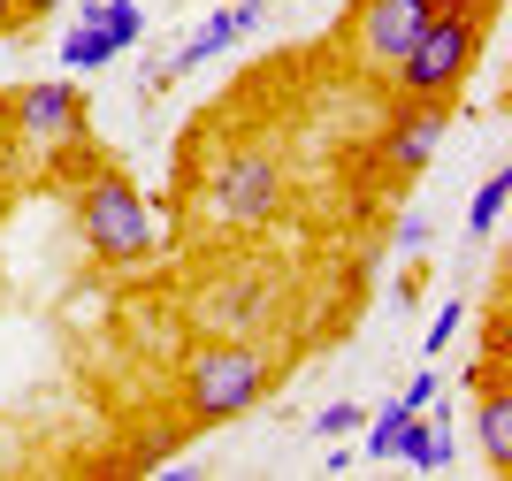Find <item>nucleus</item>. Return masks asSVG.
<instances>
[{
    "mask_svg": "<svg viewBox=\"0 0 512 481\" xmlns=\"http://www.w3.org/2000/svg\"><path fill=\"white\" fill-rule=\"evenodd\" d=\"M268 375H276V359L260 352L253 336H207V344H199V352L184 359L176 405H184V420L214 428V420L253 413V405H260V390H268Z\"/></svg>",
    "mask_w": 512,
    "mask_h": 481,
    "instance_id": "obj_1",
    "label": "nucleus"
},
{
    "mask_svg": "<svg viewBox=\"0 0 512 481\" xmlns=\"http://www.w3.org/2000/svg\"><path fill=\"white\" fill-rule=\"evenodd\" d=\"M497 8H428L421 39L406 46V62L390 69L398 77V100H451L459 84L482 62V39H490Z\"/></svg>",
    "mask_w": 512,
    "mask_h": 481,
    "instance_id": "obj_2",
    "label": "nucleus"
},
{
    "mask_svg": "<svg viewBox=\"0 0 512 481\" xmlns=\"http://www.w3.org/2000/svg\"><path fill=\"white\" fill-rule=\"evenodd\" d=\"M77 230H85V252L107 268H138V260L161 252V222H153L146 191L123 168H92L77 184Z\"/></svg>",
    "mask_w": 512,
    "mask_h": 481,
    "instance_id": "obj_3",
    "label": "nucleus"
},
{
    "mask_svg": "<svg viewBox=\"0 0 512 481\" xmlns=\"http://www.w3.org/2000/svg\"><path fill=\"white\" fill-rule=\"evenodd\" d=\"M207 207L237 230H268L283 207H291V176H283V153L276 146H237L230 161L214 168V191Z\"/></svg>",
    "mask_w": 512,
    "mask_h": 481,
    "instance_id": "obj_4",
    "label": "nucleus"
},
{
    "mask_svg": "<svg viewBox=\"0 0 512 481\" xmlns=\"http://www.w3.org/2000/svg\"><path fill=\"white\" fill-rule=\"evenodd\" d=\"M421 23H428V0H360L344 16V46H352V62L367 77H390L406 62V46L421 39Z\"/></svg>",
    "mask_w": 512,
    "mask_h": 481,
    "instance_id": "obj_5",
    "label": "nucleus"
},
{
    "mask_svg": "<svg viewBox=\"0 0 512 481\" xmlns=\"http://www.w3.org/2000/svg\"><path fill=\"white\" fill-rule=\"evenodd\" d=\"M451 130V100H398L390 107L383 138H375V161H383V176H421L428 161H436V146H444Z\"/></svg>",
    "mask_w": 512,
    "mask_h": 481,
    "instance_id": "obj_6",
    "label": "nucleus"
},
{
    "mask_svg": "<svg viewBox=\"0 0 512 481\" xmlns=\"http://www.w3.org/2000/svg\"><path fill=\"white\" fill-rule=\"evenodd\" d=\"M8 115H16V130L23 138H46V146H69V138H85V92L77 84H23L16 100H8Z\"/></svg>",
    "mask_w": 512,
    "mask_h": 481,
    "instance_id": "obj_7",
    "label": "nucleus"
},
{
    "mask_svg": "<svg viewBox=\"0 0 512 481\" xmlns=\"http://www.w3.org/2000/svg\"><path fill=\"white\" fill-rule=\"evenodd\" d=\"M260 16H268V0H237V8H222V16H207V23H199V31H192V39H184V46H176V54H169V62H161V69H153L146 84H138V92H169V84L184 77V69H199V62H214L222 46H237V39H245V31H253Z\"/></svg>",
    "mask_w": 512,
    "mask_h": 481,
    "instance_id": "obj_8",
    "label": "nucleus"
},
{
    "mask_svg": "<svg viewBox=\"0 0 512 481\" xmlns=\"http://www.w3.org/2000/svg\"><path fill=\"white\" fill-rule=\"evenodd\" d=\"M474 436H482V459L497 474H512V382H505V359H482L474 367Z\"/></svg>",
    "mask_w": 512,
    "mask_h": 481,
    "instance_id": "obj_9",
    "label": "nucleus"
},
{
    "mask_svg": "<svg viewBox=\"0 0 512 481\" xmlns=\"http://www.w3.org/2000/svg\"><path fill=\"white\" fill-rule=\"evenodd\" d=\"M260 314H268V283H260V275H237V283L199 291V321H207V329H222V336L260 329Z\"/></svg>",
    "mask_w": 512,
    "mask_h": 481,
    "instance_id": "obj_10",
    "label": "nucleus"
},
{
    "mask_svg": "<svg viewBox=\"0 0 512 481\" xmlns=\"http://www.w3.org/2000/svg\"><path fill=\"white\" fill-rule=\"evenodd\" d=\"M115 54H123V46L107 39V23L92 16V0H85V23H77V31L62 39V62H69V69H107Z\"/></svg>",
    "mask_w": 512,
    "mask_h": 481,
    "instance_id": "obj_11",
    "label": "nucleus"
},
{
    "mask_svg": "<svg viewBox=\"0 0 512 481\" xmlns=\"http://www.w3.org/2000/svg\"><path fill=\"white\" fill-rule=\"evenodd\" d=\"M505 199H512V168H490L482 191H474V207H467V237H490L497 214H505Z\"/></svg>",
    "mask_w": 512,
    "mask_h": 481,
    "instance_id": "obj_12",
    "label": "nucleus"
},
{
    "mask_svg": "<svg viewBox=\"0 0 512 481\" xmlns=\"http://www.w3.org/2000/svg\"><path fill=\"white\" fill-rule=\"evenodd\" d=\"M92 16L107 23V39L123 46V54H130L138 39H146V8H138V0H92Z\"/></svg>",
    "mask_w": 512,
    "mask_h": 481,
    "instance_id": "obj_13",
    "label": "nucleus"
},
{
    "mask_svg": "<svg viewBox=\"0 0 512 481\" xmlns=\"http://www.w3.org/2000/svg\"><path fill=\"white\" fill-rule=\"evenodd\" d=\"M428 413V405H421ZM459 459V436H451V413H428V474H436V466H451Z\"/></svg>",
    "mask_w": 512,
    "mask_h": 481,
    "instance_id": "obj_14",
    "label": "nucleus"
},
{
    "mask_svg": "<svg viewBox=\"0 0 512 481\" xmlns=\"http://www.w3.org/2000/svg\"><path fill=\"white\" fill-rule=\"evenodd\" d=\"M360 405H352V398H337V405H321V413H314V436L321 443H329V436H352V428H360Z\"/></svg>",
    "mask_w": 512,
    "mask_h": 481,
    "instance_id": "obj_15",
    "label": "nucleus"
},
{
    "mask_svg": "<svg viewBox=\"0 0 512 481\" xmlns=\"http://www.w3.org/2000/svg\"><path fill=\"white\" fill-rule=\"evenodd\" d=\"M451 336H459V298H451V306H444V314H436V321H428V359H436V352H444V344H451Z\"/></svg>",
    "mask_w": 512,
    "mask_h": 481,
    "instance_id": "obj_16",
    "label": "nucleus"
},
{
    "mask_svg": "<svg viewBox=\"0 0 512 481\" xmlns=\"http://www.w3.org/2000/svg\"><path fill=\"white\" fill-rule=\"evenodd\" d=\"M398 245H406V252L428 245V222H421V214H406V222H398Z\"/></svg>",
    "mask_w": 512,
    "mask_h": 481,
    "instance_id": "obj_17",
    "label": "nucleus"
},
{
    "mask_svg": "<svg viewBox=\"0 0 512 481\" xmlns=\"http://www.w3.org/2000/svg\"><path fill=\"white\" fill-rule=\"evenodd\" d=\"M406 405H413V413H421V405H436V375H413V382H406Z\"/></svg>",
    "mask_w": 512,
    "mask_h": 481,
    "instance_id": "obj_18",
    "label": "nucleus"
},
{
    "mask_svg": "<svg viewBox=\"0 0 512 481\" xmlns=\"http://www.w3.org/2000/svg\"><path fill=\"white\" fill-rule=\"evenodd\" d=\"M54 8H69V0H16V16H23V31H31V23H39V16H54Z\"/></svg>",
    "mask_w": 512,
    "mask_h": 481,
    "instance_id": "obj_19",
    "label": "nucleus"
},
{
    "mask_svg": "<svg viewBox=\"0 0 512 481\" xmlns=\"http://www.w3.org/2000/svg\"><path fill=\"white\" fill-rule=\"evenodd\" d=\"M23 31V16H16V0H0V39H16Z\"/></svg>",
    "mask_w": 512,
    "mask_h": 481,
    "instance_id": "obj_20",
    "label": "nucleus"
},
{
    "mask_svg": "<svg viewBox=\"0 0 512 481\" xmlns=\"http://www.w3.org/2000/svg\"><path fill=\"white\" fill-rule=\"evenodd\" d=\"M428 8H497V0H428Z\"/></svg>",
    "mask_w": 512,
    "mask_h": 481,
    "instance_id": "obj_21",
    "label": "nucleus"
}]
</instances>
